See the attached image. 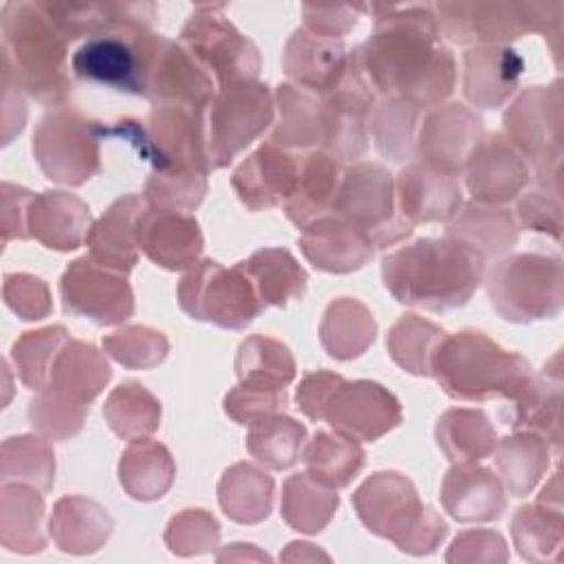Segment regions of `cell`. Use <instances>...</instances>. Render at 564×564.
I'll return each instance as SVG.
<instances>
[{
	"label": "cell",
	"instance_id": "6da1fadb",
	"mask_svg": "<svg viewBox=\"0 0 564 564\" xmlns=\"http://www.w3.org/2000/svg\"><path fill=\"white\" fill-rule=\"evenodd\" d=\"M375 33L350 53L377 95L416 108L438 106L454 88L456 64L441 44L434 7L372 4Z\"/></svg>",
	"mask_w": 564,
	"mask_h": 564
},
{
	"label": "cell",
	"instance_id": "7a4b0ae2",
	"mask_svg": "<svg viewBox=\"0 0 564 564\" xmlns=\"http://www.w3.org/2000/svg\"><path fill=\"white\" fill-rule=\"evenodd\" d=\"M381 275L397 302L443 313L469 302L482 282L485 260L449 236L419 238L388 253Z\"/></svg>",
	"mask_w": 564,
	"mask_h": 564
},
{
	"label": "cell",
	"instance_id": "3957f363",
	"mask_svg": "<svg viewBox=\"0 0 564 564\" xmlns=\"http://www.w3.org/2000/svg\"><path fill=\"white\" fill-rule=\"evenodd\" d=\"M66 46L68 40L37 2L2 7V70L44 106H62L70 97Z\"/></svg>",
	"mask_w": 564,
	"mask_h": 564
},
{
	"label": "cell",
	"instance_id": "277c9868",
	"mask_svg": "<svg viewBox=\"0 0 564 564\" xmlns=\"http://www.w3.org/2000/svg\"><path fill=\"white\" fill-rule=\"evenodd\" d=\"M430 375L458 401L511 399L533 375L531 364L500 348L480 330H460L438 341Z\"/></svg>",
	"mask_w": 564,
	"mask_h": 564
},
{
	"label": "cell",
	"instance_id": "5b68a950",
	"mask_svg": "<svg viewBox=\"0 0 564 564\" xmlns=\"http://www.w3.org/2000/svg\"><path fill=\"white\" fill-rule=\"evenodd\" d=\"M361 522L377 535L390 538L401 551L432 553L447 533V524L419 502L412 482L397 471L370 476L352 496Z\"/></svg>",
	"mask_w": 564,
	"mask_h": 564
},
{
	"label": "cell",
	"instance_id": "8992f818",
	"mask_svg": "<svg viewBox=\"0 0 564 564\" xmlns=\"http://www.w3.org/2000/svg\"><path fill=\"white\" fill-rule=\"evenodd\" d=\"M438 35L458 44H500L527 31L560 33L562 2H443L434 7Z\"/></svg>",
	"mask_w": 564,
	"mask_h": 564
},
{
	"label": "cell",
	"instance_id": "52a82bcc",
	"mask_svg": "<svg viewBox=\"0 0 564 564\" xmlns=\"http://www.w3.org/2000/svg\"><path fill=\"white\" fill-rule=\"evenodd\" d=\"M487 293L500 317L535 322L562 308V262L546 253H516L500 260L487 275Z\"/></svg>",
	"mask_w": 564,
	"mask_h": 564
},
{
	"label": "cell",
	"instance_id": "ba28073f",
	"mask_svg": "<svg viewBox=\"0 0 564 564\" xmlns=\"http://www.w3.org/2000/svg\"><path fill=\"white\" fill-rule=\"evenodd\" d=\"M178 304L192 319L231 330L247 328L267 308L240 262L227 269L216 260L189 267L178 282Z\"/></svg>",
	"mask_w": 564,
	"mask_h": 564
},
{
	"label": "cell",
	"instance_id": "9c48e42d",
	"mask_svg": "<svg viewBox=\"0 0 564 564\" xmlns=\"http://www.w3.org/2000/svg\"><path fill=\"white\" fill-rule=\"evenodd\" d=\"M209 170L225 167L273 123V95L256 79L234 82L203 106Z\"/></svg>",
	"mask_w": 564,
	"mask_h": 564
},
{
	"label": "cell",
	"instance_id": "30bf717a",
	"mask_svg": "<svg viewBox=\"0 0 564 564\" xmlns=\"http://www.w3.org/2000/svg\"><path fill=\"white\" fill-rule=\"evenodd\" d=\"M507 139L535 165L540 187L560 192L562 163V88L533 86L505 112Z\"/></svg>",
	"mask_w": 564,
	"mask_h": 564
},
{
	"label": "cell",
	"instance_id": "8fae6325",
	"mask_svg": "<svg viewBox=\"0 0 564 564\" xmlns=\"http://www.w3.org/2000/svg\"><path fill=\"white\" fill-rule=\"evenodd\" d=\"M335 214L359 229L375 249L397 245L414 227L397 207L392 174L379 163H357L344 172Z\"/></svg>",
	"mask_w": 564,
	"mask_h": 564
},
{
	"label": "cell",
	"instance_id": "7c38bea8",
	"mask_svg": "<svg viewBox=\"0 0 564 564\" xmlns=\"http://www.w3.org/2000/svg\"><path fill=\"white\" fill-rule=\"evenodd\" d=\"M106 128L75 110L46 115L33 132V156L46 178L82 185L101 170L99 141Z\"/></svg>",
	"mask_w": 564,
	"mask_h": 564
},
{
	"label": "cell",
	"instance_id": "4fadbf2b",
	"mask_svg": "<svg viewBox=\"0 0 564 564\" xmlns=\"http://www.w3.org/2000/svg\"><path fill=\"white\" fill-rule=\"evenodd\" d=\"M152 37L154 33L148 26L137 24L101 31L73 53V73L90 84L128 95H143Z\"/></svg>",
	"mask_w": 564,
	"mask_h": 564
},
{
	"label": "cell",
	"instance_id": "5bb4252c",
	"mask_svg": "<svg viewBox=\"0 0 564 564\" xmlns=\"http://www.w3.org/2000/svg\"><path fill=\"white\" fill-rule=\"evenodd\" d=\"M223 4H198L181 31V44L218 82H251L260 70L258 48L220 13Z\"/></svg>",
	"mask_w": 564,
	"mask_h": 564
},
{
	"label": "cell",
	"instance_id": "9a60e30c",
	"mask_svg": "<svg viewBox=\"0 0 564 564\" xmlns=\"http://www.w3.org/2000/svg\"><path fill=\"white\" fill-rule=\"evenodd\" d=\"M64 311L86 317L99 326H110L128 319L134 311L132 289L123 273H117L90 256L68 264L59 280Z\"/></svg>",
	"mask_w": 564,
	"mask_h": 564
},
{
	"label": "cell",
	"instance_id": "2e32d148",
	"mask_svg": "<svg viewBox=\"0 0 564 564\" xmlns=\"http://www.w3.org/2000/svg\"><path fill=\"white\" fill-rule=\"evenodd\" d=\"M319 421L357 441H377L401 423V405L375 381L341 379L328 394Z\"/></svg>",
	"mask_w": 564,
	"mask_h": 564
},
{
	"label": "cell",
	"instance_id": "e0dca14e",
	"mask_svg": "<svg viewBox=\"0 0 564 564\" xmlns=\"http://www.w3.org/2000/svg\"><path fill=\"white\" fill-rule=\"evenodd\" d=\"M143 97L159 106H203L214 97V79L183 44L154 33Z\"/></svg>",
	"mask_w": 564,
	"mask_h": 564
},
{
	"label": "cell",
	"instance_id": "ac0fdd59",
	"mask_svg": "<svg viewBox=\"0 0 564 564\" xmlns=\"http://www.w3.org/2000/svg\"><path fill=\"white\" fill-rule=\"evenodd\" d=\"M480 141V117L467 106L447 104L436 106L421 121L414 152L421 156L423 165L458 176Z\"/></svg>",
	"mask_w": 564,
	"mask_h": 564
},
{
	"label": "cell",
	"instance_id": "d6986e66",
	"mask_svg": "<svg viewBox=\"0 0 564 564\" xmlns=\"http://www.w3.org/2000/svg\"><path fill=\"white\" fill-rule=\"evenodd\" d=\"M465 172V185L474 203L482 205L509 203L529 183V163L505 134L482 139Z\"/></svg>",
	"mask_w": 564,
	"mask_h": 564
},
{
	"label": "cell",
	"instance_id": "ffe728a7",
	"mask_svg": "<svg viewBox=\"0 0 564 564\" xmlns=\"http://www.w3.org/2000/svg\"><path fill=\"white\" fill-rule=\"evenodd\" d=\"M297 172L300 156L273 141H267L236 167L231 185L242 205L258 212L286 203L295 189Z\"/></svg>",
	"mask_w": 564,
	"mask_h": 564
},
{
	"label": "cell",
	"instance_id": "44dd1931",
	"mask_svg": "<svg viewBox=\"0 0 564 564\" xmlns=\"http://www.w3.org/2000/svg\"><path fill=\"white\" fill-rule=\"evenodd\" d=\"M139 249L159 267L178 271L198 262L203 234L194 216L145 205L137 218Z\"/></svg>",
	"mask_w": 564,
	"mask_h": 564
},
{
	"label": "cell",
	"instance_id": "7402d4cb",
	"mask_svg": "<svg viewBox=\"0 0 564 564\" xmlns=\"http://www.w3.org/2000/svg\"><path fill=\"white\" fill-rule=\"evenodd\" d=\"M394 189L397 207L412 225L452 220L463 205L458 178L423 163L403 167L397 176Z\"/></svg>",
	"mask_w": 564,
	"mask_h": 564
},
{
	"label": "cell",
	"instance_id": "603a6c76",
	"mask_svg": "<svg viewBox=\"0 0 564 564\" xmlns=\"http://www.w3.org/2000/svg\"><path fill=\"white\" fill-rule=\"evenodd\" d=\"M297 242L304 258L328 273H350L375 256L372 242L337 214L306 225Z\"/></svg>",
	"mask_w": 564,
	"mask_h": 564
},
{
	"label": "cell",
	"instance_id": "cb8c5ba5",
	"mask_svg": "<svg viewBox=\"0 0 564 564\" xmlns=\"http://www.w3.org/2000/svg\"><path fill=\"white\" fill-rule=\"evenodd\" d=\"M463 93L478 108L502 106L518 88L524 70L522 57L511 46L476 44L465 51Z\"/></svg>",
	"mask_w": 564,
	"mask_h": 564
},
{
	"label": "cell",
	"instance_id": "d4e9b609",
	"mask_svg": "<svg viewBox=\"0 0 564 564\" xmlns=\"http://www.w3.org/2000/svg\"><path fill=\"white\" fill-rule=\"evenodd\" d=\"M441 502L458 522H487L500 518L507 498L496 474L476 460L456 463L443 478Z\"/></svg>",
	"mask_w": 564,
	"mask_h": 564
},
{
	"label": "cell",
	"instance_id": "484cf974",
	"mask_svg": "<svg viewBox=\"0 0 564 564\" xmlns=\"http://www.w3.org/2000/svg\"><path fill=\"white\" fill-rule=\"evenodd\" d=\"M282 64L295 86L326 95L344 77L348 53L339 40H326L306 29H297L286 42Z\"/></svg>",
	"mask_w": 564,
	"mask_h": 564
},
{
	"label": "cell",
	"instance_id": "4316f807",
	"mask_svg": "<svg viewBox=\"0 0 564 564\" xmlns=\"http://www.w3.org/2000/svg\"><path fill=\"white\" fill-rule=\"evenodd\" d=\"M148 205L145 196H123L115 200L106 214L90 225L86 245L90 247V258L117 273H128L139 260L137 242V218Z\"/></svg>",
	"mask_w": 564,
	"mask_h": 564
},
{
	"label": "cell",
	"instance_id": "83f0119b",
	"mask_svg": "<svg viewBox=\"0 0 564 564\" xmlns=\"http://www.w3.org/2000/svg\"><path fill=\"white\" fill-rule=\"evenodd\" d=\"M341 178L344 170L335 156L324 150L302 154L295 189L284 203L289 220L304 229L306 225L330 216L335 212Z\"/></svg>",
	"mask_w": 564,
	"mask_h": 564
},
{
	"label": "cell",
	"instance_id": "f1b7e54d",
	"mask_svg": "<svg viewBox=\"0 0 564 564\" xmlns=\"http://www.w3.org/2000/svg\"><path fill=\"white\" fill-rule=\"evenodd\" d=\"M90 229L88 205L68 192L35 194L29 205V234L48 249L73 251Z\"/></svg>",
	"mask_w": 564,
	"mask_h": 564
},
{
	"label": "cell",
	"instance_id": "f546056e",
	"mask_svg": "<svg viewBox=\"0 0 564 564\" xmlns=\"http://www.w3.org/2000/svg\"><path fill=\"white\" fill-rule=\"evenodd\" d=\"M507 425L513 430L535 432L560 449V410H562V377L560 370L531 375L529 381L509 399Z\"/></svg>",
	"mask_w": 564,
	"mask_h": 564
},
{
	"label": "cell",
	"instance_id": "4dcf8cb0",
	"mask_svg": "<svg viewBox=\"0 0 564 564\" xmlns=\"http://www.w3.org/2000/svg\"><path fill=\"white\" fill-rule=\"evenodd\" d=\"M518 223L505 207L467 203L447 220V236L476 251L485 262L509 251L518 240Z\"/></svg>",
	"mask_w": 564,
	"mask_h": 564
},
{
	"label": "cell",
	"instance_id": "1f68e13d",
	"mask_svg": "<svg viewBox=\"0 0 564 564\" xmlns=\"http://www.w3.org/2000/svg\"><path fill=\"white\" fill-rule=\"evenodd\" d=\"M278 123L271 141L282 148H311L324 143L326 132V104L322 95H315L295 84H280L275 90Z\"/></svg>",
	"mask_w": 564,
	"mask_h": 564
},
{
	"label": "cell",
	"instance_id": "d6a6232c",
	"mask_svg": "<svg viewBox=\"0 0 564 564\" xmlns=\"http://www.w3.org/2000/svg\"><path fill=\"white\" fill-rule=\"evenodd\" d=\"M40 494V489L24 482H2L0 540L9 551L35 553L44 549V500Z\"/></svg>",
	"mask_w": 564,
	"mask_h": 564
},
{
	"label": "cell",
	"instance_id": "836d02e7",
	"mask_svg": "<svg viewBox=\"0 0 564 564\" xmlns=\"http://www.w3.org/2000/svg\"><path fill=\"white\" fill-rule=\"evenodd\" d=\"M110 366L106 357L86 341H66L59 350L48 386L88 405L108 383Z\"/></svg>",
	"mask_w": 564,
	"mask_h": 564
},
{
	"label": "cell",
	"instance_id": "e575fe53",
	"mask_svg": "<svg viewBox=\"0 0 564 564\" xmlns=\"http://www.w3.org/2000/svg\"><path fill=\"white\" fill-rule=\"evenodd\" d=\"M112 520L86 498H62L51 516V535L62 551L88 553L99 549L108 538Z\"/></svg>",
	"mask_w": 564,
	"mask_h": 564
},
{
	"label": "cell",
	"instance_id": "d590c367",
	"mask_svg": "<svg viewBox=\"0 0 564 564\" xmlns=\"http://www.w3.org/2000/svg\"><path fill=\"white\" fill-rule=\"evenodd\" d=\"M240 267L251 278L264 306H286L289 300L304 295L308 275L284 249H260Z\"/></svg>",
	"mask_w": 564,
	"mask_h": 564
},
{
	"label": "cell",
	"instance_id": "8d00e7d4",
	"mask_svg": "<svg viewBox=\"0 0 564 564\" xmlns=\"http://www.w3.org/2000/svg\"><path fill=\"white\" fill-rule=\"evenodd\" d=\"M377 326L372 313L357 300L339 297L328 304L319 337L326 352L335 359L359 357L375 339Z\"/></svg>",
	"mask_w": 564,
	"mask_h": 564
},
{
	"label": "cell",
	"instance_id": "74e56055",
	"mask_svg": "<svg viewBox=\"0 0 564 564\" xmlns=\"http://www.w3.org/2000/svg\"><path fill=\"white\" fill-rule=\"evenodd\" d=\"M273 480L262 469L238 463L225 471L218 485V500L223 511L242 524L260 522L271 511Z\"/></svg>",
	"mask_w": 564,
	"mask_h": 564
},
{
	"label": "cell",
	"instance_id": "f35d334b",
	"mask_svg": "<svg viewBox=\"0 0 564 564\" xmlns=\"http://www.w3.org/2000/svg\"><path fill=\"white\" fill-rule=\"evenodd\" d=\"M436 441L454 463L480 460L496 449V430L482 410L454 408L436 423Z\"/></svg>",
	"mask_w": 564,
	"mask_h": 564
},
{
	"label": "cell",
	"instance_id": "ab89813d",
	"mask_svg": "<svg viewBox=\"0 0 564 564\" xmlns=\"http://www.w3.org/2000/svg\"><path fill=\"white\" fill-rule=\"evenodd\" d=\"M123 489L139 500L161 498L174 478V463L170 452L154 441H132L119 463Z\"/></svg>",
	"mask_w": 564,
	"mask_h": 564
},
{
	"label": "cell",
	"instance_id": "60d3db41",
	"mask_svg": "<svg viewBox=\"0 0 564 564\" xmlns=\"http://www.w3.org/2000/svg\"><path fill=\"white\" fill-rule=\"evenodd\" d=\"M306 471L319 482L346 487L364 465V449L357 438L341 432H317L302 452Z\"/></svg>",
	"mask_w": 564,
	"mask_h": 564
},
{
	"label": "cell",
	"instance_id": "b9f144b4",
	"mask_svg": "<svg viewBox=\"0 0 564 564\" xmlns=\"http://www.w3.org/2000/svg\"><path fill=\"white\" fill-rule=\"evenodd\" d=\"M339 505L333 487L319 482L308 471L286 478L282 489V518L304 533L322 531Z\"/></svg>",
	"mask_w": 564,
	"mask_h": 564
},
{
	"label": "cell",
	"instance_id": "7bdbcfd3",
	"mask_svg": "<svg viewBox=\"0 0 564 564\" xmlns=\"http://www.w3.org/2000/svg\"><path fill=\"white\" fill-rule=\"evenodd\" d=\"M496 463L513 496H524L535 487L549 465V445L535 432H518L496 443Z\"/></svg>",
	"mask_w": 564,
	"mask_h": 564
},
{
	"label": "cell",
	"instance_id": "ee69618b",
	"mask_svg": "<svg viewBox=\"0 0 564 564\" xmlns=\"http://www.w3.org/2000/svg\"><path fill=\"white\" fill-rule=\"evenodd\" d=\"M304 438L306 427L295 419L278 412L249 425L247 449L258 463L271 469H286L300 458Z\"/></svg>",
	"mask_w": 564,
	"mask_h": 564
},
{
	"label": "cell",
	"instance_id": "f6af8a7d",
	"mask_svg": "<svg viewBox=\"0 0 564 564\" xmlns=\"http://www.w3.org/2000/svg\"><path fill=\"white\" fill-rule=\"evenodd\" d=\"M421 119V108L386 97L375 104L370 112V130L375 145L381 156L390 161H405L414 154L416 145V126Z\"/></svg>",
	"mask_w": 564,
	"mask_h": 564
},
{
	"label": "cell",
	"instance_id": "bcb514c9",
	"mask_svg": "<svg viewBox=\"0 0 564 564\" xmlns=\"http://www.w3.org/2000/svg\"><path fill=\"white\" fill-rule=\"evenodd\" d=\"M55 456L51 445L37 436H11L2 443L0 476L2 482H24L42 494L53 485Z\"/></svg>",
	"mask_w": 564,
	"mask_h": 564
},
{
	"label": "cell",
	"instance_id": "7dc6e473",
	"mask_svg": "<svg viewBox=\"0 0 564 564\" xmlns=\"http://www.w3.org/2000/svg\"><path fill=\"white\" fill-rule=\"evenodd\" d=\"M443 337V328L414 313H408L390 328L386 346L394 364H399L403 370L410 375L430 377L432 355Z\"/></svg>",
	"mask_w": 564,
	"mask_h": 564
},
{
	"label": "cell",
	"instance_id": "c3c4849f",
	"mask_svg": "<svg viewBox=\"0 0 564 564\" xmlns=\"http://www.w3.org/2000/svg\"><path fill=\"white\" fill-rule=\"evenodd\" d=\"M238 381L284 388L295 377V361L289 348L271 337H247L236 355Z\"/></svg>",
	"mask_w": 564,
	"mask_h": 564
},
{
	"label": "cell",
	"instance_id": "681fc988",
	"mask_svg": "<svg viewBox=\"0 0 564 564\" xmlns=\"http://www.w3.org/2000/svg\"><path fill=\"white\" fill-rule=\"evenodd\" d=\"M108 425L126 441H139L156 432L161 421L159 401L141 386H119L104 405Z\"/></svg>",
	"mask_w": 564,
	"mask_h": 564
},
{
	"label": "cell",
	"instance_id": "f907efd6",
	"mask_svg": "<svg viewBox=\"0 0 564 564\" xmlns=\"http://www.w3.org/2000/svg\"><path fill=\"white\" fill-rule=\"evenodd\" d=\"M66 341L68 333L64 326H46L24 333L11 348V359L20 381L31 390H44L51 381L53 364Z\"/></svg>",
	"mask_w": 564,
	"mask_h": 564
},
{
	"label": "cell",
	"instance_id": "816d5d0a",
	"mask_svg": "<svg viewBox=\"0 0 564 564\" xmlns=\"http://www.w3.org/2000/svg\"><path fill=\"white\" fill-rule=\"evenodd\" d=\"M205 192V172L194 167H163L152 170L143 196L152 207L187 214L200 205Z\"/></svg>",
	"mask_w": 564,
	"mask_h": 564
},
{
	"label": "cell",
	"instance_id": "f5cc1de1",
	"mask_svg": "<svg viewBox=\"0 0 564 564\" xmlns=\"http://www.w3.org/2000/svg\"><path fill=\"white\" fill-rule=\"evenodd\" d=\"M86 419V405L46 386L29 403L31 425L51 441H64L75 436Z\"/></svg>",
	"mask_w": 564,
	"mask_h": 564
},
{
	"label": "cell",
	"instance_id": "db71d44e",
	"mask_svg": "<svg viewBox=\"0 0 564 564\" xmlns=\"http://www.w3.org/2000/svg\"><path fill=\"white\" fill-rule=\"evenodd\" d=\"M513 540L522 557L527 560H544L546 549H557L562 540V518L557 509H546L540 505L518 509L511 522Z\"/></svg>",
	"mask_w": 564,
	"mask_h": 564
},
{
	"label": "cell",
	"instance_id": "11a10c76",
	"mask_svg": "<svg viewBox=\"0 0 564 564\" xmlns=\"http://www.w3.org/2000/svg\"><path fill=\"white\" fill-rule=\"evenodd\" d=\"M106 352L126 368H152L167 355V339L148 326H126L104 337Z\"/></svg>",
	"mask_w": 564,
	"mask_h": 564
},
{
	"label": "cell",
	"instance_id": "9f6ffc18",
	"mask_svg": "<svg viewBox=\"0 0 564 564\" xmlns=\"http://www.w3.org/2000/svg\"><path fill=\"white\" fill-rule=\"evenodd\" d=\"M286 401L289 397L284 388L238 381V386L225 397V412L234 421L242 425H251L262 416L278 414L280 410H284Z\"/></svg>",
	"mask_w": 564,
	"mask_h": 564
},
{
	"label": "cell",
	"instance_id": "6f0895ef",
	"mask_svg": "<svg viewBox=\"0 0 564 564\" xmlns=\"http://www.w3.org/2000/svg\"><path fill=\"white\" fill-rule=\"evenodd\" d=\"M218 522L200 509H187L174 516L165 533V542L178 555L205 553L218 544Z\"/></svg>",
	"mask_w": 564,
	"mask_h": 564
},
{
	"label": "cell",
	"instance_id": "680465c9",
	"mask_svg": "<svg viewBox=\"0 0 564 564\" xmlns=\"http://www.w3.org/2000/svg\"><path fill=\"white\" fill-rule=\"evenodd\" d=\"M2 295L7 306L22 319H42L51 313L48 286L29 273H9L4 275Z\"/></svg>",
	"mask_w": 564,
	"mask_h": 564
},
{
	"label": "cell",
	"instance_id": "91938a15",
	"mask_svg": "<svg viewBox=\"0 0 564 564\" xmlns=\"http://www.w3.org/2000/svg\"><path fill=\"white\" fill-rule=\"evenodd\" d=\"M518 218H520L522 227H527L531 231L551 234L555 240H560V234H562L560 192H551L544 187H540L535 192H527L520 198Z\"/></svg>",
	"mask_w": 564,
	"mask_h": 564
},
{
	"label": "cell",
	"instance_id": "94428289",
	"mask_svg": "<svg viewBox=\"0 0 564 564\" xmlns=\"http://www.w3.org/2000/svg\"><path fill=\"white\" fill-rule=\"evenodd\" d=\"M364 7L350 4H304V29L313 35L337 40L357 24V13Z\"/></svg>",
	"mask_w": 564,
	"mask_h": 564
},
{
	"label": "cell",
	"instance_id": "6125c7cd",
	"mask_svg": "<svg viewBox=\"0 0 564 564\" xmlns=\"http://www.w3.org/2000/svg\"><path fill=\"white\" fill-rule=\"evenodd\" d=\"M33 194L13 183H2V242L26 240L29 234V205Z\"/></svg>",
	"mask_w": 564,
	"mask_h": 564
},
{
	"label": "cell",
	"instance_id": "be15d7a7",
	"mask_svg": "<svg viewBox=\"0 0 564 564\" xmlns=\"http://www.w3.org/2000/svg\"><path fill=\"white\" fill-rule=\"evenodd\" d=\"M344 377L341 375H335V372H328V370H317V372H311L302 379L300 388H297V408L313 421H319L322 416V408L328 399V394L333 392V388L341 381Z\"/></svg>",
	"mask_w": 564,
	"mask_h": 564
},
{
	"label": "cell",
	"instance_id": "e7e4bbea",
	"mask_svg": "<svg viewBox=\"0 0 564 564\" xmlns=\"http://www.w3.org/2000/svg\"><path fill=\"white\" fill-rule=\"evenodd\" d=\"M26 119V106L18 84L2 70V143L18 134Z\"/></svg>",
	"mask_w": 564,
	"mask_h": 564
}]
</instances>
